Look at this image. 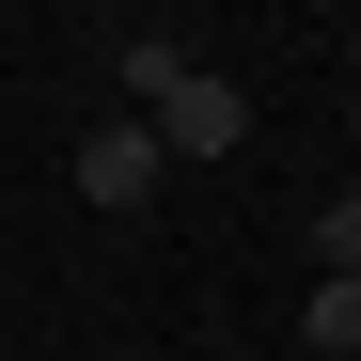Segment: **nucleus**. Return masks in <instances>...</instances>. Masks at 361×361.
Wrapping results in <instances>:
<instances>
[{"mask_svg": "<svg viewBox=\"0 0 361 361\" xmlns=\"http://www.w3.org/2000/svg\"><path fill=\"white\" fill-rule=\"evenodd\" d=\"M126 79H142V110H126V126H157V157H235V142H252L235 79H204L189 47H126Z\"/></svg>", "mask_w": 361, "mask_h": 361, "instance_id": "f257e3e1", "label": "nucleus"}, {"mask_svg": "<svg viewBox=\"0 0 361 361\" xmlns=\"http://www.w3.org/2000/svg\"><path fill=\"white\" fill-rule=\"evenodd\" d=\"M79 204L142 220V204H157V126H94V142H79Z\"/></svg>", "mask_w": 361, "mask_h": 361, "instance_id": "f03ea898", "label": "nucleus"}, {"mask_svg": "<svg viewBox=\"0 0 361 361\" xmlns=\"http://www.w3.org/2000/svg\"><path fill=\"white\" fill-rule=\"evenodd\" d=\"M314 252H330V283H361V189H345V204H314Z\"/></svg>", "mask_w": 361, "mask_h": 361, "instance_id": "20e7f679", "label": "nucleus"}, {"mask_svg": "<svg viewBox=\"0 0 361 361\" xmlns=\"http://www.w3.org/2000/svg\"><path fill=\"white\" fill-rule=\"evenodd\" d=\"M298 345L345 361V345H361V283H314V298H298Z\"/></svg>", "mask_w": 361, "mask_h": 361, "instance_id": "7ed1b4c3", "label": "nucleus"}]
</instances>
